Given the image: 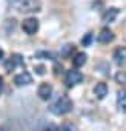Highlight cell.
<instances>
[{
	"label": "cell",
	"instance_id": "obj_1",
	"mask_svg": "<svg viewBox=\"0 0 126 131\" xmlns=\"http://www.w3.org/2000/svg\"><path fill=\"white\" fill-rule=\"evenodd\" d=\"M9 5L19 13H37L42 9L40 0H9Z\"/></svg>",
	"mask_w": 126,
	"mask_h": 131
},
{
	"label": "cell",
	"instance_id": "obj_2",
	"mask_svg": "<svg viewBox=\"0 0 126 131\" xmlns=\"http://www.w3.org/2000/svg\"><path fill=\"white\" fill-rule=\"evenodd\" d=\"M72 110V100L68 97V96H61L58 97L51 106H49V111L55 116H63V114H66Z\"/></svg>",
	"mask_w": 126,
	"mask_h": 131
},
{
	"label": "cell",
	"instance_id": "obj_3",
	"mask_svg": "<svg viewBox=\"0 0 126 131\" xmlns=\"http://www.w3.org/2000/svg\"><path fill=\"white\" fill-rule=\"evenodd\" d=\"M22 29H23L26 34H29V36L35 34V32L39 31V20H37L35 17H28V19H25V20L22 22Z\"/></svg>",
	"mask_w": 126,
	"mask_h": 131
},
{
	"label": "cell",
	"instance_id": "obj_4",
	"mask_svg": "<svg viewBox=\"0 0 126 131\" xmlns=\"http://www.w3.org/2000/svg\"><path fill=\"white\" fill-rule=\"evenodd\" d=\"M82 80H83V76H82V73L77 71V70H71V71H68L66 76H65V83H66L68 86H74V85L80 83Z\"/></svg>",
	"mask_w": 126,
	"mask_h": 131
},
{
	"label": "cell",
	"instance_id": "obj_5",
	"mask_svg": "<svg viewBox=\"0 0 126 131\" xmlns=\"http://www.w3.org/2000/svg\"><path fill=\"white\" fill-rule=\"evenodd\" d=\"M14 83L17 86H26V85H31L32 83V76L28 73V71H23L20 74H17L14 77Z\"/></svg>",
	"mask_w": 126,
	"mask_h": 131
},
{
	"label": "cell",
	"instance_id": "obj_6",
	"mask_svg": "<svg viewBox=\"0 0 126 131\" xmlns=\"http://www.w3.org/2000/svg\"><path fill=\"white\" fill-rule=\"evenodd\" d=\"M20 65H23V56H20V54H12L11 59L5 63V68H6V71H12L14 68L20 67Z\"/></svg>",
	"mask_w": 126,
	"mask_h": 131
},
{
	"label": "cell",
	"instance_id": "obj_7",
	"mask_svg": "<svg viewBox=\"0 0 126 131\" xmlns=\"http://www.w3.org/2000/svg\"><path fill=\"white\" fill-rule=\"evenodd\" d=\"M51 94H52V86H51V83L43 82V83L39 86V90H37V96H39L42 100H48V99L51 97Z\"/></svg>",
	"mask_w": 126,
	"mask_h": 131
},
{
	"label": "cell",
	"instance_id": "obj_8",
	"mask_svg": "<svg viewBox=\"0 0 126 131\" xmlns=\"http://www.w3.org/2000/svg\"><path fill=\"white\" fill-rule=\"evenodd\" d=\"M114 62L120 67L126 65V46H120L114 51Z\"/></svg>",
	"mask_w": 126,
	"mask_h": 131
},
{
	"label": "cell",
	"instance_id": "obj_9",
	"mask_svg": "<svg viewBox=\"0 0 126 131\" xmlns=\"http://www.w3.org/2000/svg\"><path fill=\"white\" fill-rule=\"evenodd\" d=\"M97 40H98L100 43L106 45V43H109V42L114 40V34H112V31H111L109 28H103V29L100 31V34L97 36Z\"/></svg>",
	"mask_w": 126,
	"mask_h": 131
},
{
	"label": "cell",
	"instance_id": "obj_10",
	"mask_svg": "<svg viewBox=\"0 0 126 131\" xmlns=\"http://www.w3.org/2000/svg\"><path fill=\"white\" fill-rule=\"evenodd\" d=\"M117 16H118V9H117V8H109V9L105 11V14L102 16V20H103L105 23H111V22H114V20L117 19Z\"/></svg>",
	"mask_w": 126,
	"mask_h": 131
},
{
	"label": "cell",
	"instance_id": "obj_11",
	"mask_svg": "<svg viewBox=\"0 0 126 131\" xmlns=\"http://www.w3.org/2000/svg\"><path fill=\"white\" fill-rule=\"evenodd\" d=\"M117 106L120 111L126 113V91L124 90H120L117 93Z\"/></svg>",
	"mask_w": 126,
	"mask_h": 131
},
{
	"label": "cell",
	"instance_id": "obj_12",
	"mask_svg": "<svg viewBox=\"0 0 126 131\" xmlns=\"http://www.w3.org/2000/svg\"><path fill=\"white\" fill-rule=\"evenodd\" d=\"M86 60H88V56L85 52H77L74 56V59H72V65L75 68H80V67H83V65L86 63Z\"/></svg>",
	"mask_w": 126,
	"mask_h": 131
},
{
	"label": "cell",
	"instance_id": "obj_13",
	"mask_svg": "<svg viewBox=\"0 0 126 131\" xmlns=\"http://www.w3.org/2000/svg\"><path fill=\"white\" fill-rule=\"evenodd\" d=\"M94 94H95L98 99H103V97L108 94V85H106V83H103V82L97 83V85H95V88H94Z\"/></svg>",
	"mask_w": 126,
	"mask_h": 131
},
{
	"label": "cell",
	"instance_id": "obj_14",
	"mask_svg": "<svg viewBox=\"0 0 126 131\" xmlns=\"http://www.w3.org/2000/svg\"><path fill=\"white\" fill-rule=\"evenodd\" d=\"M115 82L120 83V85H126V71H117L115 76H114Z\"/></svg>",
	"mask_w": 126,
	"mask_h": 131
},
{
	"label": "cell",
	"instance_id": "obj_15",
	"mask_svg": "<svg viewBox=\"0 0 126 131\" xmlns=\"http://www.w3.org/2000/svg\"><path fill=\"white\" fill-rule=\"evenodd\" d=\"M60 131H79V128H77L74 123H71V122H66V123H63V125H61Z\"/></svg>",
	"mask_w": 126,
	"mask_h": 131
},
{
	"label": "cell",
	"instance_id": "obj_16",
	"mask_svg": "<svg viewBox=\"0 0 126 131\" xmlns=\"http://www.w3.org/2000/svg\"><path fill=\"white\" fill-rule=\"evenodd\" d=\"M74 49V45H65L63 46V49L60 51V56H63V57H68L69 56V52Z\"/></svg>",
	"mask_w": 126,
	"mask_h": 131
},
{
	"label": "cell",
	"instance_id": "obj_17",
	"mask_svg": "<svg viewBox=\"0 0 126 131\" xmlns=\"http://www.w3.org/2000/svg\"><path fill=\"white\" fill-rule=\"evenodd\" d=\"M91 42H92V34H86V36L82 39V45H83V46H89Z\"/></svg>",
	"mask_w": 126,
	"mask_h": 131
},
{
	"label": "cell",
	"instance_id": "obj_18",
	"mask_svg": "<svg viewBox=\"0 0 126 131\" xmlns=\"http://www.w3.org/2000/svg\"><path fill=\"white\" fill-rule=\"evenodd\" d=\"M35 56H37V57H48V59H54V56H52L51 52H37Z\"/></svg>",
	"mask_w": 126,
	"mask_h": 131
},
{
	"label": "cell",
	"instance_id": "obj_19",
	"mask_svg": "<svg viewBox=\"0 0 126 131\" xmlns=\"http://www.w3.org/2000/svg\"><path fill=\"white\" fill-rule=\"evenodd\" d=\"M35 71H37V74L43 76V74H45V67H43V65H37V67H35Z\"/></svg>",
	"mask_w": 126,
	"mask_h": 131
},
{
	"label": "cell",
	"instance_id": "obj_20",
	"mask_svg": "<svg viewBox=\"0 0 126 131\" xmlns=\"http://www.w3.org/2000/svg\"><path fill=\"white\" fill-rule=\"evenodd\" d=\"M43 131H58V128H57L54 123H49V125H48V126H46Z\"/></svg>",
	"mask_w": 126,
	"mask_h": 131
},
{
	"label": "cell",
	"instance_id": "obj_21",
	"mask_svg": "<svg viewBox=\"0 0 126 131\" xmlns=\"http://www.w3.org/2000/svg\"><path fill=\"white\" fill-rule=\"evenodd\" d=\"M2 91H3V77L0 76V94H2Z\"/></svg>",
	"mask_w": 126,
	"mask_h": 131
},
{
	"label": "cell",
	"instance_id": "obj_22",
	"mask_svg": "<svg viewBox=\"0 0 126 131\" xmlns=\"http://www.w3.org/2000/svg\"><path fill=\"white\" fill-rule=\"evenodd\" d=\"M2 57H3V51L0 49V60H2Z\"/></svg>",
	"mask_w": 126,
	"mask_h": 131
}]
</instances>
